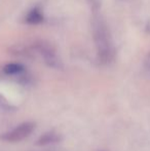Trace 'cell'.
Listing matches in <instances>:
<instances>
[{
	"instance_id": "cell-7",
	"label": "cell",
	"mask_w": 150,
	"mask_h": 151,
	"mask_svg": "<svg viewBox=\"0 0 150 151\" xmlns=\"http://www.w3.org/2000/svg\"><path fill=\"white\" fill-rule=\"evenodd\" d=\"M0 110L5 112H11L16 110V107L9 103L2 95H0Z\"/></svg>"
},
{
	"instance_id": "cell-3",
	"label": "cell",
	"mask_w": 150,
	"mask_h": 151,
	"mask_svg": "<svg viewBox=\"0 0 150 151\" xmlns=\"http://www.w3.org/2000/svg\"><path fill=\"white\" fill-rule=\"evenodd\" d=\"M39 52H40V54H41L44 62H45L50 67L56 68V69H60V68L62 67V63H61L57 52H55L54 48H52L50 45L41 44V45L39 46Z\"/></svg>"
},
{
	"instance_id": "cell-6",
	"label": "cell",
	"mask_w": 150,
	"mask_h": 151,
	"mask_svg": "<svg viewBox=\"0 0 150 151\" xmlns=\"http://www.w3.org/2000/svg\"><path fill=\"white\" fill-rule=\"evenodd\" d=\"M42 20H43V14L40 12L39 8H34L31 10L26 19V21L29 24H39L42 22Z\"/></svg>"
},
{
	"instance_id": "cell-2",
	"label": "cell",
	"mask_w": 150,
	"mask_h": 151,
	"mask_svg": "<svg viewBox=\"0 0 150 151\" xmlns=\"http://www.w3.org/2000/svg\"><path fill=\"white\" fill-rule=\"evenodd\" d=\"M106 31V28L103 25L99 24V26L96 29V41L101 61L104 62V63H109L112 60L113 54L112 48H111V43L109 42V38Z\"/></svg>"
},
{
	"instance_id": "cell-1",
	"label": "cell",
	"mask_w": 150,
	"mask_h": 151,
	"mask_svg": "<svg viewBox=\"0 0 150 151\" xmlns=\"http://www.w3.org/2000/svg\"><path fill=\"white\" fill-rule=\"evenodd\" d=\"M35 129V123L32 121H26L21 124L17 125L14 129H10L8 132L0 135V140L4 142H9V143H17L21 142L24 139L28 138L33 131Z\"/></svg>"
},
{
	"instance_id": "cell-5",
	"label": "cell",
	"mask_w": 150,
	"mask_h": 151,
	"mask_svg": "<svg viewBox=\"0 0 150 151\" xmlns=\"http://www.w3.org/2000/svg\"><path fill=\"white\" fill-rule=\"evenodd\" d=\"M25 68L19 63H9L6 64L3 68V71L7 75H20L24 72Z\"/></svg>"
},
{
	"instance_id": "cell-4",
	"label": "cell",
	"mask_w": 150,
	"mask_h": 151,
	"mask_svg": "<svg viewBox=\"0 0 150 151\" xmlns=\"http://www.w3.org/2000/svg\"><path fill=\"white\" fill-rule=\"evenodd\" d=\"M61 140H62V137L60 136V134L56 133V132H47L40 136L37 141L35 142V144L37 146H46L50 145V144L59 143Z\"/></svg>"
},
{
	"instance_id": "cell-8",
	"label": "cell",
	"mask_w": 150,
	"mask_h": 151,
	"mask_svg": "<svg viewBox=\"0 0 150 151\" xmlns=\"http://www.w3.org/2000/svg\"><path fill=\"white\" fill-rule=\"evenodd\" d=\"M144 70H145V74L146 76L150 79V52L147 55L146 59L144 62Z\"/></svg>"
}]
</instances>
